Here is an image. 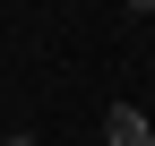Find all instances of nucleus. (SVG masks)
I'll list each match as a JSON object with an SVG mask.
<instances>
[{
    "label": "nucleus",
    "instance_id": "nucleus-3",
    "mask_svg": "<svg viewBox=\"0 0 155 146\" xmlns=\"http://www.w3.org/2000/svg\"><path fill=\"white\" fill-rule=\"evenodd\" d=\"M129 9H155V0H129Z\"/></svg>",
    "mask_w": 155,
    "mask_h": 146
},
{
    "label": "nucleus",
    "instance_id": "nucleus-2",
    "mask_svg": "<svg viewBox=\"0 0 155 146\" xmlns=\"http://www.w3.org/2000/svg\"><path fill=\"white\" fill-rule=\"evenodd\" d=\"M0 146H35V138H0Z\"/></svg>",
    "mask_w": 155,
    "mask_h": 146
},
{
    "label": "nucleus",
    "instance_id": "nucleus-1",
    "mask_svg": "<svg viewBox=\"0 0 155 146\" xmlns=\"http://www.w3.org/2000/svg\"><path fill=\"white\" fill-rule=\"evenodd\" d=\"M104 146H155V120L138 112V103H112L104 112Z\"/></svg>",
    "mask_w": 155,
    "mask_h": 146
}]
</instances>
